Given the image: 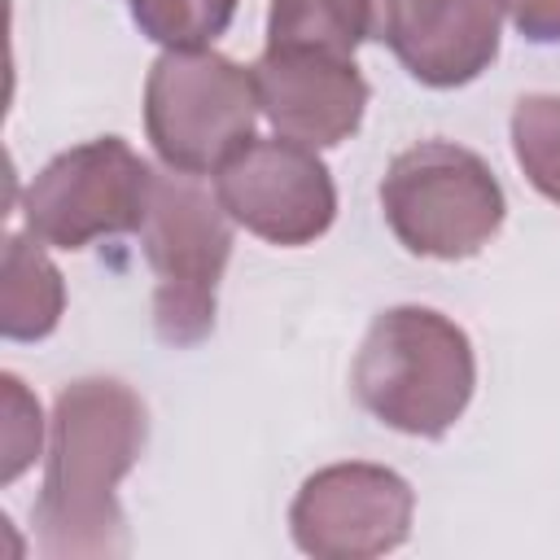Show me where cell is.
Listing matches in <instances>:
<instances>
[{"instance_id":"8fae6325","label":"cell","mask_w":560,"mask_h":560,"mask_svg":"<svg viewBox=\"0 0 560 560\" xmlns=\"http://www.w3.org/2000/svg\"><path fill=\"white\" fill-rule=\"evenodd\" d=\"M44 241L9 236L4 241V289H0V332L9 341H39L57 328L66 311V284L52 258L39 249Z\"/></svg>"},{"instance_id":"52a82bcc","label":"cell","mask_w":560,"mask_h":560,"mask_svg":"<svg viewBox=\"0 0 560 560\" xmlns=\"http://www.w3.org/2000/svg\"><path fill=\"white\" fill-rule=\"evenodd\" d=\"M416 494L385 464H328L311 472L289 508L293 542L315 560H372L407 542Z\"/></svg>"},{"instance_id":"5b68a950","label":"cell","mask_w":560,"mask_h":560,"mask_svg":"<svg viewBox=\"0 0 560 560\" xmlns=\"http://www.w3.org/2000/svg\"><path fill=\"white\" fill-rule=\"evenodd\" d=\"M254 70L214 48H166L144 79V131L166 171L210 175L258 122Z\"/></svg>"},{"instance_id":"8992f818","label":"cell","mask_w":560,"mask_h":560,"mask_svg":"<svg viewBox=\"0 0 560 560\" xmlns=\"http://www.w3.org/2000/svg\"><path fill=\"white\" fill-rule=\"evenodd\" d=\"M158 171L122 140L101 136L57 153L22 192L26 232L57 249H83L101 236L144 228Z\"/></svg>"},{"instance_id":"3957f363","label":"cell","mask_w":560,"mask_h":560,"mask_svg":"<svg viewBox=\"0 0 560 560\" xmlns=\"http://www.w3.org/2000/svg\"><path fill=\"white\" fill-rule=\"evenodd\" d=\"M153 267V328L184 350L210 337L219 280L232 258V214L197 175L166 171L153 179V201L140 228Z\"/></svg>"},{"instance_id":"2e32d148","label":"cell","mask_w":560,"mask_h":560,"mask_svg":"<svg viewBox=\"0 0 560 560\" xmlns=\"http://www.w3.org/2000/svg\"><path fill=\"white\" fill-rule=\"evenodd\" d=\"M529 44H560V0H503Z\"/></svg>"},{"instance_id":"9c48e42d","label":"cell","mask_w":560,"mask_h":560,"mask_svg":"<svg viewBox=\"0 0 560 560\" xmlns=\"http://www.w3.org/2000/svg\"><path fill=\"white\" fill-rule=\"evenodd\" d=\"M503 0H372V39L424 88H464L499 57Z\"/></svg>"},{"instance_id":"6da1fadb","label":"cell","mask_w":560,"mask_h":560,"mask_svg":"<svg viewBox=\"0 0 560 560\" xmlns=\"http://www.w3.org/2000/svg\"><path fill=\"white\" fill-rule=\"evenodd\" d=\"M144 438L149 411L118 376H83L57 394L35 499V538L48 560H109L127 551L118 481L136 468Z\"/></svg>"},{"instance_id":"9a60e30c","label":"cell","mask_w":560,"mask_h":560,"mask_svg":"<svg viewBox=\"0 0 560 560\" xmlns=\"http://www.w3.org/2000/svg\"><path fill=\"white\" fill-rule=\"evenodd\" d=\"M0 385H4V481H13L31 459H35V451H39V402L22 389V381L13 376V372H4L0 376Z\"/></svg>"},{"instance_id":"277c9868","label":"cell","mask_w":560,"mask_h":560,"mask_svg":"<svg viewBox=\"0 0 560 560\" xmlns=\"http://www.w3.org/2000/svg\"><path fill=\"white\" fill-rule=\"evenodd\" d=\"M381 210L402 249L459 262L494 241L508 219V197L481 153L451 140H420L389 162Z\"/></svg>"},{"instance_id":"7c38bea8","label":"cell","mask_w":560,"mask_h":560,"mask_svg":"<svg viewBox=\"0 0 560 560\" xmlns=\"http://www.w3.org/2000/svg\"><path fill=\"white\" fill-rule=\"evenodd\" d=\"M372 39V0H271L267 48H319L354 57Z\"/></svg>"},{"instance_id":"4fadbf2b","label":"cell","mask_w":560,"mask_h":560,"mask_svg":"<svg viewBox=\"0 0 560 560\" xmlns=\"http://www.w3.org/2000/svg\"><path fill=\"white\" fill-rule=\"evenodd\" d=\"M512 153L525 179L560 206V96L529 92L512 105Z\"/></svg>"},{"instance_id":"5bb4252c","label":"cell","mask_w":560,"mask_h":560,"mask_svg":"<svg viewBox=\"0 0 560 560\" xmlns=\"http://www.w3.org/2000/svg\"><path fill=\"white\" fill-rule=\"evenodd\" d=\"M136 26L162 48H210L236 18V0H131Z\"/></svg>"},{"instance_id":"30bf717a","label":"cell","mask_w":560,"mask_h":560,"mask_svg":"<svg viewBox=\"0 0 560 560\" xmlns=\"http://www.w3.org/2000/svg\"><path fill=\"white\" fill-rule=\"evenodd\" d=\"M249 70L276 136L306 149H332L359 131L368 109V79L359 74L354 57L319 48H267Z\"/></svg>"},{"instance_id":"ba28073f","label":"cell","mask_w":560,"mask_h":560,"mask_svg":"<svg viewBox=\"0 0 560 560\" xmlns=\"http://www.w3.org/2000/svg\"><path fill=\"white\" fill-rule=\"evenodd\" d=\"M214 192L232 223L271 245H311L337 219L332 171L298 140H249L219 171Z\"/></svg>"},{"instance_id":"7a4b0ae2","label":"cell","mask_w":560,"mask_h":560,"mask_svg":"<svg viewBox=\"0 0 560 560\" xmlns=\"http://www.w3.org/2000/svg\"><path fill=\"white\" fill-rule=\"evenodd\" d=\"M354 398L407 438H442L472 402L477 354L468 332L433 306H389L368 324L350 368Z\"/></svg>"}]
</instances>
